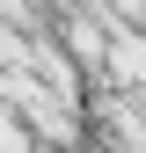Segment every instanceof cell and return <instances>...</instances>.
Segmentation results:
<instances>
[{
	"label": "cell",
	"mask_w": 146,
	"mask_h": 153,
	"mask_svg": "<svg viewBox=\"0 0 146 153\" xmlns=\"http://www.w3.org/2000/svg\"><path fill=\"white\" fill-rule=\"evenodd\" d=\"M95 88H146V22H117L110 29V51H102V73Z\"/></svg>",
	"instance_id": "1"
}]
</instances>
